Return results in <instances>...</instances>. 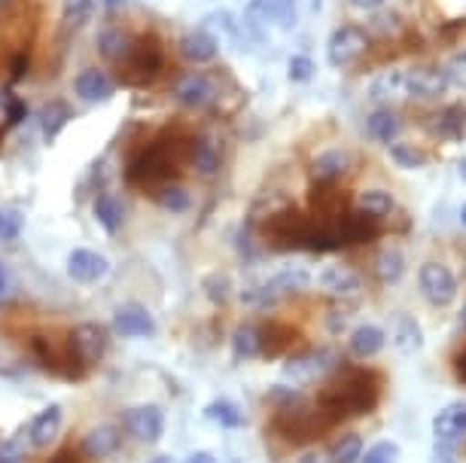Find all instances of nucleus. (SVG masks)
Instances as JSON below:
<instances>
[{"mask_svg": "<svg viewBox=\"0 0 466 463\" xmlns=\"http://www.w3.org/2000/svg\"><path fill=\"white\" fill-rule=\"evenodd\" d=\"M70 347L80 360L89 366V363H98L104 347H107V329L101 323H80V327L70 333Z\"/></svg>", "mask_w": 466, "mask_h": 463, "instance_id": "9d476101", "label": "nucleus"}, {"mask_svg": "<svg viewBox=\"0 0 466 463\" xmlns=\"http://www.w3.org/2000/svg\"><path fill=\"white\" fill-rule=\"evenodd\" d=\"M149 463H174V460L168 458V454H156V458L149 460Z\"/></svg>", "mask_w": 466, "mask_h": 463, "instance_id": "09e8293b", "label": "nucleus"}, {"mask_svg": "<svg viewBox=\"0 0 466 463\" xmlns=\"http://www.w3.org/2000/svg\"><path fill=\"white\" fill-rule=\"evenodd\" d=\"M205 418L219 424L223 430H238V427H244V412L235 403H228V399H214L205 408Z\"/></svg>", "mask_w": 466, "mask_h": 463, "instance_id": "bb28decb", "label": "nucleus"}, {"mask_svg": "<svg viewBox=\"0 0 466 463\" xmlns=\"http://www.w3.org/2000/svg\"><path fill=\"white\" fill-rule=\"evenodd\" d=\"M402 92L418 101H436L448 92V80L433 67H415V71L402 74Z\"/></svg>", "mask_w": 466, "mask_h": 463, "instance_id": "0eeeda50", "label": "nucleus"}, {"mask_svg": "<svg viewBox=\"0 0 466 463\" xmlns=\"http://www.w3.org/2000/svg\"><path fill=\"white\" fill-rule=\"evenodd\" d=\"M402 95V71H384L369 83V98L375 101H390Z\"/></svg>", "mask_w": 466, "mask_h": 463, "instance_id": "c756f323", "label": "nucleus"}, {"mask_svg": "<svg viewBox=\"0 0 466 463\" xmlns=\"http://www.w3.org/2000/svg\"><path fill=\"white\" fill-rule=\"evenodd\" d=\"M74 92H76V98L86 101V104H101L116 92V86H113L110 76L104 71H98V67H86V71L76 74Z\"/></svg>", "mask_w": 466, "mask_h": 463, "instance_id": "f8f14e48", "label": "nucleus"}, {"mask_svg": "<svg viewBox=\"0 0 466 463\" xmlns=\"http://www.w3.org/2000/svg\"><path fill=\"white\" fill-rule=\"evenodd\" d=\"M126 427L137 442H159L165 433V415H162V408L153 403L128 408Z\"/></svg>", "mask_w": 466, "mask_h": 463, "instance_id": "423d86ee", "label": "nucleus"}, {"mask_svg": "<svg viewBox=\"0 0 466 463\" xmlns=\"http://www.w3.org/2000/svg\"><path fill=\"white\" fill-rule=\"evenodd\" d=\"M354 6H360V10H375V6H381L384 0H350Z\"/></svg>", "mask_w": 466, "mask_h": 463, "instance_id": "c03bdc74", "label": "nucleus"}, {"mask_svg": "<svg viewBox=\"0 0 466 463\" xmlns=\"http://www.w3.org/2000/svg\"><path fill=\"white\" fill-rule=\"evenodd\" d=\"M248 10H253L262 22L275 25V28H293L299 19L296 0H250Z\"/></svg>", "mask_w": 466, "mask_h": 463, "instance_id": "2eb2a0df", "label": "nucleus"}, {"mask_svg": "<svg viewBox=\"0 0 466 463\" xmlns=\"http://www.w3.org/2000/svg\"><path fill=\"white\" fill-rule=\"evenodd\" d=\"M174 101L183 104V107H208L210 101L217 98V86L208 80V76H201V74H183L174 80Z\"/></svg>", "mask_w": 466, "mask_h": 463, "instance_id": "1a4fd4ad", "label": "nucleus"}, {"mask_svg": "<svg viewBox=\"0 0 466 463\" xmlns=\"http://www.w3.org/2000/svg\"><path fill=\"white\" fill-rule=\"evenodd\" d=\"M299 463H327V460L320 454H305V458H299Z\"/></svg>", "mask_w": 466, "mask_h": 463, "instance_id": "a18cd8bd", "label": "nucleus"}, {"mask_svg": "<svg viewBox=\"0 0 466 463\" xmlns=\"http://www.w3.org/2000/svg\"><path fill=\"white\" fill-rule=\"evenodd\" d=\"M366 49H369L366 31L357 28V25H341L327 43V58H329V65L345 67V65H350V61H357L360 55H363Z\"/></svg>", "mask_w": 466, "mask_h": 463, "instance_id": "20e7f679", "label": "nucleus"}, {"mask_svg": "<svg viewBox=\"0 0 466 463\" xmlns=\"http://www.w3.org/2000/svg\"><path fill=\"white\" fill-rule=\"evenodd\" d=\"M192 165H196V171L201 174H214L219 168V146L205 137V141L196 144V150H192Z\"/></svg>", "mask_w": 466, "mask_h": 463, "instance_id": "72a5a7b5", "label": "nucleus"}, {"mask_svg": "<svg viewBox=\"0 0 466 463\" xmlns=\"http://www.w3.org/2000/svg\"><path fill=\"white\" fill-rule=\"evenodd\" d=\"M366 135L372 137L378 144H397V135H400V119L393 116L390 110L378 107L369 113L366 119Z\"/></svg>", "mask_w": 466, "mask_h": 463, "instance_id": "412c9836", "label": "nucleus"}, {"mask_svg": "<svg viewBox=\"0 0 466 463\" xmlns=\"http://www.w3.org/2000/svg\"><path fill=\"white\" fill-rule=\"evenodd\" d=\"M375 268H378V277H381L384 284H400L402 281V275H406V257H402L400 250H381L378 253V262H375Z\"/></svg>", "mask_w": 466, "mask_h": 463, "instance_id": "cd10ccee", "label": "nucleus"}, {"mask_svg": "<svg viewBox=\"0 0 466 463\" xmlns=\"http://www.w3.org/2000/svg\"><path fill=\"white\" fill-rule=\"evenodd\" d=\"M58 430H61V406L52 403L28 424V442L34 448H46V445H52V439L58 436Z\"/></svg>", "mask_w": 466, "mask_h": 463, "instance_id": "dca6fc26", "label": "nucleus"}, {"mask_svg": "<svg viewBox=\"0 0 466 463\" xmlns=\"http://www.w3.org/2000/svg\"><path fill=\"white\" fill-rule=\"evenodd\" d=\"M418 284H420V293L427 296V302L436 305V308H448V305H454L457 299L454 272L436 259H430L418 268Z\"/></svg>", "mask_w": 466, "mask_h": 463, "instance_id": "f03ea898", "label": "nucleus"}, {"mask_svg": "<svg viewBox=\"0 0 466 463\" xmlns=\"http://www.w3.org/2000/svg\"><path fill=\"white\" fill-rule=\"evenodd\" d=\"M332 366H336V351H311V354H296V357H289V360L284 363V375L289 381H296V384H308V381H318L323 378Z\"/></svg>", "mask_w": 466, "mask_h": 463, "instance_id": "39448f33", "label": "nucleus"}, {"mask_svg": "<svg viewBox=\"0 0 466 463\" xmlns=\"http://www.w3.org/2000/svg\"><path fill=\"white\" fill-rule=\"evenodd\" d=\"M384 347V329L375 323H363L350 333V354L357 357H372Z\"/></svg>", "mask_w": 466, "mask_h": 463, "instance_id": "5701e85b", "label": "nucleus"}, {"mask_svg": "<svg viewBox=\"0 0 466 463\" xmlns=\"http://www.w3.org/2000/svg\"><path fill=\"white\" fill-rule=\"evenodd\" d=\"M22 442L19 439H6L0 442V463H22Z\"/></svg>", "mask_w": 466, "mask_h": 463, "instance_id": "79ce46f5", "label": "nucleus"}, {"mask_svg": "<svg viewBox=\"0 0 466 463\" xmlns=\"http://www.w3.org/2000/svg\"><path fill=\"white\" fill-rule=\"evenodd\" d=\"M461 223H463V226H466V205H463V207H461Z\"/></svg>", "mask_w": 466, "mask_h": 463, "instance_id": "3c124183", "label": "nucleus"}, {"mask_svg": "<svg viewBox=\"0 0 466 463\" xmlns=\"http://www.w3.org/2000/svg\"><path fill=\"white\" fill-rule=\"evenodd\" d=\"M40 131H43V137L46 141H56V137L61 135V128L67 126L70 119H74V110H70V104L67 101H49L46 107L40 110Z\"/></svg>", "mask_w": 466, "mask_h": 463, "instance_id": "aec40b11", "label": "nucleus"}, {"mask_svg": "<svg viewBox=\"0 0 466 463\" xmlns=\"http://www.w3.org/2000/svg\"><path fill=\"white\" fill-rule=\"evenodd\" d=\"M156 202H159L165 211H171V214H183V211H189V205H192V198H189V192L183 189V186H165L156 192Z\"/></svg>", "mask_w": 466, "mask_h": 463, "instance_id": "f704fd0d", "label": "nucleus"}, {"mask_svg": "<svg viewBox=\"0 0 466 463\" xmlns=\"http://www.w3.org/2000/svg\"><path fill=\"white\" fill-rule=\"evenodd\" d=\"M104 4H107V10L113 13V10H119V6L126 4V0H104Z\"/></svg>", "mask_w": 466, "mask_h": 463, "instance_id": "49530a36", "label": "nucleus"}, {"mask_svg": "<svg viewBox=\"0 0 466 463\" xmlns=\"http://www.w3.org/2000/svg\"><path fill=\"white\" fill-rule=\"evenodd\" d=\"M22 232V216L15 211H4L0 207V241H13Z\"/></svg>", "mask_w": 466, "mask_h": 463, "instance_id": "58836bf2", "label": "nucleus"}, {"mask_svg": "<svg viewBox=\"0 0 466 463\" xmlns=\"http://www.w3.org/2000/svg\"><path fill=\"white\" fill-rule=\"evenodd\" d=\"M83 454L86 458H110L113 451L119 448V433H116V427H110V424H101V427H95L92 433H86V439H83Z\"/></svg>", "mask_w": 466, "mask_h": 463, "instance_id": "f3484780", "label": "nucleus"}, {"mask_svg": "<svg viewBox=\"0 0 466 463\" xmlns=\"http://www.w3.org/2000/svg\"><path fill=\"white\" fill-rule=\"evenodd\" d=\"M308 284H311V275H308V268H302V266H284L280 272L266 277V281L248 287V290L241 293V302L248 305V308H268V305H275L278 299H284V296L302 293Z\"/></svg>", "mask_w": 466, "mask_h": 463, "instance_id": "f257e3e1", "label": "nucleus"}, {"mask_svg": "<svg viewBox=\"0 0 466 463\" xmlns=\"http://www.w3.org/2000/svg\"><path fill=\"white\" fill-rule=\"evenodd\" d=\"M107 272H110V262L107 257H101L98 250L76 247L67 257V275H70V281H76V284H98Z\"/></svg>", "mask_w": 466, "mask_h": 463, "instance_id": "6e6552de", "label": "nucleus"}, {"mask_svg": "<svg viewBox=\"0 0 466 463\" xmlns=\"http://www.w3.org/2000/svg\"><path fill=\"white\" fill-rule=\"evenodd\" d=\"M232 463H241V460H232Z\"/></svg>", "mask_w": 466, "mask_h": 463, "instance_id": "864d4df0", "label": "nucleus"}, {"mask_svg": "<svg viewBox=\"0 0 466 463\" xmlns=\"http://www.w3.org/2000/svg\"><path fill=\"white\" fill-rule=\"evenodd\" d=\"M4 4H6V0H0V6H4Z\"/></svg>", "mask_w": 466, "mask_h": 463, "instance_id": "603ef678", "label": "nucleus"}, {"mask_svg": "<svg viewBox=\"0 0 466 463\" xmlns=\"http://www.w3.org/2000/svg\"><path fill=\"white\" fill-rule=\"evenodd\" d=\"M180 55L192 65H208L219 55V40L210 28H196L180 40Z\"/></svg>", "mask_w": 466, "mask_h": 463, "instance_id": "ddd939ff", "label": "nucleus"}, {"mask_svg": "<svg viewBox=\"0 0 466 463\" xmlns=\"http://www.w3.org/2000/svg\"><path fill=\"white\" fill-rule=\"evenodd\" d=\"M205 293H208L217 305H223V302H226V296H228V281H226L223 275H210V277H205Z\"/></svg>", "mask_w": 466, "mask_h": 463, "instance_id": "a19ab883", "label": "nucleus"}, {"mask_svg": "<svg viewBox=\"0 0 466 463\" xmlns=\"http://www.w3.org/2000/svg\"><path fill=\"white\" fill-rule=\"evenodd\" d=\"M95 10V0H61V25L65 31H76L89 22Z\"/></svg>", "mask_w": 466, "mask_h": 463, "instance_id": "7c9ffc66", "label": "nucleus"}, {"mask_svg": "<svg viewBox=\"0 0 466 463\" xmlns=\"http://www.w3.org/2000/svg\"><path fill=\"white\" fill-rule=\"evenodd\" d=\"M457 174H461V180L466 183V156L461 159V165H457Z\"/></svg>", "mask_w": 466, "mask_h": 463, "instance_id": "de8ad7c7", "label": "nucleus"}, {"mask_svg": "<svg viewBox=\"0 0 466 463\" xmlns=\"http://www.w3.org/2000/svg\"><path fill=\"white\" fill-rule=\"evenodd\" d=\"M360 463H400V445L393 439H381L375 442L372 448L363 451Z\"/></svg>", "mask_w": 466, "mask_h": 463, "instance_id": "c9c22d12", "label": "nucleus"}, {"mask_svg": "<svg viewBox=\"0 0 466 463\" xmlns=\"http://www.w3.org/2000/svg\"><path fill=\"white\" fill-rule=\"evenodd\" d=\"M318 284H320V290H327L332 296H354V293L363 290L360 275L354 272V268L341 266V262H329V266H323L320 275H318Z\"/></svg>", "mask_w": 466, "mask_h": 463, "instance_id": "9b49d317", "label": "nucleus"}, {"mask_svg": "<svg viewBox=\"0 0 466 463\" xmlns=\"http://www.w3.org/2000/svg\"><path fill=\"white\" fill-rule=\"evenodd\" d=\"M393 207H397V202H393V196L387 189H366L357 196V214L369 216V220H381Z\"/></svg>", "mask_w": 466, "mask_h": 463, "instance_id": "4be33fe9", "label": "nucleus"}, {"mask_svg": "<svg viewBox=\"0 0 466 463\" xmlns=\"http://www.w3.org/2000/svg\"><path fill=\"white\" fill-rule=\"evenodd\" d=\"M113 333L122 338H153L159 333V327H156L153 314H149L144 305L126 302L113 311Z\"/></svg>", "mask_w": 466, "mask_h": 463, "instance_id": "7ed1b4c3", "label": "nucleus"}, {"mask_svg": "<svg viewBox=\"0 0 466 463\" xmlns=\"http://www.w3.org/2000/svg\"><path fill=\"white\" fill-rule=\"evenodd\" d=\"M390 159L402 171H418V168H424V165H427V153L420 150V146H415V144L402 141V144H390Z\"/></svg>", "mask_w": 466, "mask_h": 463, "instance_id": "2f4dec72", "label": "nucleus"}, {"mask_svg": "<svg viewBox=\"0 0 466 463\" xmlns=\"http://www.w3.org/2000/svg\"><path fill=\"white\" fill-rule=\"evenodd\" d=\"M0 293H6V272L0 268Z\"/></svg>", "mask_w": 466, "mask_h": 463, "instance_id": "8fccbe9b", "label": "nucleus"}, {"mask_svg": "<svg viewBox=\"0 0 466 463\" xmlns=\"http://www.w3.org/2000/svg\"><path fill=\"white\" fill-rule=\"evenodd\" d=\"M360 458H363V439L357 433L341 436L329 451V463H360Z\"/></svg>", "mask_w": 466, "mask_h": 463, "instance_id": "473e14b6", "label": "nucleus"}, {"mask_svg": "<svg viewBox=\"0 0 466 463\" xmlns=\"http://www.w3.org/2000/svg\"><path fill=\"white\" fill-rule=\"evenodd\" d=\"M95 220L104 226V232H119L122 220H126V211H122L119 198L110 196V192H104V196L95 198Z\"/></svg>", "mask_w": 466, "mask_h": 463, "instance_id": "a878e982", "label": "nucleus"}, {"mask_svg": "<svg viewBox=\"0 0 466 463\" xmlns=\"http://www.w3.org/2000/svg\"><path fill=\"white\" fill-rule=\"evenodd\" d=\"M420 342H424V336H420L418 320L411 317V314H397V317H393V345H397V351L418 354Z\"/></svg>", "mask_w": 466, "mask_h": 463, "instance_id": "6ab92c4d", "label": "nucleus"}, {"mask_svg": "<svg viewBox=\"0 0 466 463\" xmlns=\"http://www.w3.org/2000/svg\"><path fill=\"white\" fill-rule=\"evenodd\" d=\"M314 58L311 55H293L289 58V80L293 83H308V80H314Z\"/></svg>", "mask_w": 466, "mask_h": 463, "instance_id": "e433bc0d", "label": "nucleus"}, {"mask_svg": "<svg viewBox=\"0 0 466 463\" xmlns=\"http://www.w3.org/2000/svg\"><path fill=\"white\" fill-rule=\"evenodd\" d=\"M445 80H448V86L466 89V52H457V55L445 65Z\"/></svg>", "mask_w": 466, "mask_h": 463, "instance_id": "4c0bfd02", "label": "nucleus"}, {"mask_svg": "<svg viewBox=\"0 0 466 463\" xmlns=\"http://www.w3.org/2000/svg\"><path fill=\"white\" fill-rule=\"evenodd\" d=\"M128 46H131L128 34L119 31V28H104L98 34V52H101L104 58H110V61L126 58L128 55Z\"/></svg>", "mask_w": 466, "mask_h": 463, "instance_id": "c85d7f7f", "label": "nucleus"}, {"mask_svg": "<svg viewBox=\"0 0 466 463\" xmlns=\"http://www.w3.org/2000/svg\"><path fill=\"white\" fill-rule=\"evenodd\" d=\"M430 128L436 131V137H445V141H461L463 131H466V107H448L445 113L430 122Z\"/></svg>", "mask_w": 466, "mask_h": 463, "instance_id": "393cba45", "label": "nucleus"}, {"mask_svg": "<svg viewBox=\"0 0 466 463\" xmlns=\"http://www.w3.org/2000/svg\"><path fill=\"white\" fill-rule=\"evenodd\" d=\"M183 463H219L214 451H192Z\"/></svg>", "mask_w": 466, "mask_h": 463, "instance_id": "37998d69", "label": "nucleus"}, {"mask_svg": "<svg viewBox=\"0 0 466 463\" xmlns=\"http://www.w3.org/2000/svg\"><path fill=\"white\" fill-rule=\"evenodd\" d=\"M466 433V403H448L433 418V436L439 442L461 439Z\"/></svg>", "mask_w": 466, "mask_h": 463, "instance_id": "4468645a", "label": "nucleus"}, {"mask_svg": "<svg viewBox=\"0 0 466 463\" xmlns=\"http://www.w3.org/2000/svg\"><path fill=\"white\" fill-rule=\"evenodd\" d=\"M4 110H6V122H10V126H19V122L28 116L25 101L19 98V95H13V92H4Z\"/></svg>", "mask_w": 466, "mask_h": 463, "instance_id": "ea45409f", "label": "nucleus"}, {"mask_svg": "<svg viewBox=\"0 0 466 463\" xmlns=\"http://www.w3.org/2000/svg\"><path fill=\"white\" fill-rule=\"evenodd\" d=\"M348 153H341V150H323L320 156H314V162H311V177L314 180H320V183H332V180H339L341 174L348 171Z\"/></svg>", "mask_w": 466, "mask_h": 463, "instance_id": "a211bd4d", "label": "nucleus"}, {"mask_svg": "<svg viewBox=\"0 0 466 463\" xmlns=\"http://www.w3.org/2000/svg\"><path fill=\"white\" fill-rule=\"evenodd\" d=\"M232 351L238 360H257L262 354V333L257 327H250V323H241L232 333Z\"/></svg>", "mask_w": 466, "mask_h": 463, "instance_id": "b1692460", "label": "nucleus"}]
</instances>
